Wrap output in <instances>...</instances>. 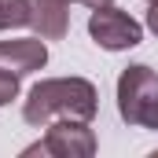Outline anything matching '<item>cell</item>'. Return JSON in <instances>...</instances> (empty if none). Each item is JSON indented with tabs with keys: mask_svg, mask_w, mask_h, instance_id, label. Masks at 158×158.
<instances>
[{
	"mask_svg": "<svg viewBox=\"0 0 158 158\" xmlns=\"http://www.w3.org/2000/svg\"><path fill=\"white\" fill-rule=\"evenodd\" d=\"M147 4H155V0H147Z\"/></svg>",
	"mask_w": 158,
	"mask_h": 158,
	"instance_id": "cell-12",
	"label": "cell"
},
{
	"mask_svg": "<svg viewBox=\"0 0 158 158\" xmlns=\"http://www.w3.org/2000/svg\"><path fill=\"white\" fill-rule=\"evenodd\" d=\"M147 30H151V33L158 37V0L151 4V11H147Z\"/></svg>",
	"mask_w": 158,
	"mask_h": 158,
	"instance_id": "cell-9",
	"label": "cell"
},
{
	"mask_svg": "<svg viewBox=\"0 0 158 158\" xmlns=\"http://www.w3.org/2000/svg\"><path fill=\"white\" fill-rule=\"evenodd\" d=\"M66 7H70L66 0H33L30 26L37 30V37H44V40L66 37V30H70V11Z\"/></svg>",
	"mask_w": 158,
	"mask_h": 158,
	"instance_id": "cell-6",
	"label": "cell"
},
{
	"mask_svg": "<svg viewBox=\"0 0 158 158\" xmlns=\"http://www.w3.org/2000/svg\"><path fill=\"white\" fill-rule=\"evenodd\" d=\"M66 4H81V0H66Z\"/></svg>",
	"mask_w": 158,
	"mask_h": 158,
	"instance_id": "cell-11",
	"label": "cell"
},
{
	"mask_svg": "<svg viewBox=\"0 0 158 158\" xmlns=\"http://www.w3.org/2000/svg\"><path fill=\"white\" fill-rule=\"evenodd\" d=\"M48 63L44 37H19V40H0V70L11 74H33Z\"/></svg>",
	"mask_w": 158,
	"mask_h": 158,
	"instance_id": "cell-5",
	"label": "cell"
},
{
	"mask_svg": "<svg viewBox=\"0 0 158 158\" xmlns=\"http://www.w3.org/2000/svg\"><path fill=\"white\" fill-rule=\"evenodd\" d=\"M118 110L129 125L158 129V74L136 63L125 66L118 77Z\"/></svg>",
	"mask_w": 158,
	"mask_h": 158,
	"instance_id": "cell-2",
	"label": "cell"
},
{
	"mask_svg": "<svg viewBox=\"0 0 158 158\" xmlns=\"http://www.w3.org/2000/svg\"><path fill=\"white\" fill-rule=\"evenodd\" d=\"M81 4H85V7H92V11H96V7H107V4H114V0H81Z\"/></svg>",
	"mask_w": 158,
	"mask_h": 158,
	"instance_id": "cell-10",
	"label": "cell"
},
{
	"mask_svg": "<svg viewBox=\"0 0 158 158\" xmlns=\"http://www.w3.org/2000/svg\"><path fill=\"white\" fill-rule=\"evenodd\" d=\"M33 19V0H0V30H22Z\"/></svg>",
	"mask_w": 158,
	"mask_h": 158,
	"instance_id": "cell-7",
	"label": "cell"
},
{
	"mask_svg": "<svg viewBox=\"0 0 158 158\" xmlns=\"http://www.w3.org/2000/svg\"><path fill=\"white\" fill-rule=\"evenodd\" d=\"M48 136L30 143L22 155L33 158V155H55V158H92L96 155V136L88 129V121H77V118H59L52 125H44Z\"/></svg>",
	"mask_w": 158,
	"mask_h": 158,
	"instance_id": "cell-3",
	"label": "cell"
},
{
	"mask_svg": "<svg viewBox=\"0 0 158 158\" xmlns=\"http://www.w3.org/2000/svg\"><path fill=\"white\" fill-rule=\"evenodd\" d=\"M99 110L96 103V85L85 77H48L30 88V99L22 103V118L30 125H52L59 118H77V121H92Z\"/></svg>",
	"mask_w": 158,
	"mask_h": 158,
	"instance_id": "cell-1",
	"label": "cell"
},
{
	"mask_svg": "<svg viewBox=\"0 0 158 158\" xmlns=\"http://www.w3.org/2000/svg\"><path fill=\"white\" fill-rule=\"evenodd\" d=\"M15 96H19V74H11V70H0V107H7Z\"/></svg>",
	"mask_w": 158,
	"mask_h": 158,
	"instance_id": "cell-8",
	"label": "cell"
},
{
	"mask_svg": "<svg viewBox=\"0 0 158 158\" xmlns=\"http://www.w3.org/2000/svg\"><path fill=\"white\" fill-rule=\"evenodd\" d=\"M88 33H92V40L99 48H107V52H125V48H136L143 40V26L129 11H118L114 4H107V7H96L92 11Z\"/></svg>",
	"mask_w": 158,
	"mask_h": 158,
	"instance_id": "cell-4",
	"label": "cell"
}]
</instances>
